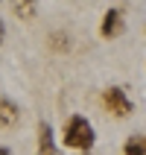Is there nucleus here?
Listing matches in <instances>:
<instances>
[{
	"label": "nucleus",
	"mask_w": 146,
	"mask_h": 155,
	"mask_svg": "<svg viewBox=\"0 0 146 155\" xmlns=\"http://www.w3.org/2000/svg\"><path fill=\"white\" fill-rule=\"evenodd\" d=\"M123 26H126V21H123V12L120 9H108L102 18V26H99V32L105 35V38H114V35L123 32Z\"/></svg>",
	"instance_id": "obj_4"
},
{
	"label": "nucleus",
	"mask_w": 146,
	"mask_h": 155,
	"mask_svg": "<svg viewBox=\"0 0 146 155\" xmlns=\"http://www.w3.org/2000/svg\"><path fill=\"white\" fill-rule=\"evenodd\" d=\"M0 155H12V149H9V147H0Z\"/></svg>",
	"instance_id": "obj_10"
},
{
	"label": "nucleus",
	"mask_w": 146,
	"mask_h": 155,
	"mask_svg": "<svg viewBox=\"0 0 146 155\" xmlns=\"http://www.w3.org/2000/svg\"><path fill=\"white\" fill-rule=\"evenodd\" d=\"M94 140H96V135H94V126L88 123V117L73 114L67 120V126H64V147L79 149V152H91Z\"/></svg>",
	"instance_id": "obj_1"
},
{
	"label": "nucleus",
	"mask_w": 146,
	"mask_h": 155,
	"mask_svg": "<svg viewBox=\"0 0 146 155\" xmlns=\"http://www.w3.org/2000/svg\"><path fill=\"white\" fill-rule=\"evenodd\" d=\"M126 155H146V140H143V135H131L129 140H126Z\"/></svg>",
	"instance_id": "obj_6"
},
{
	"label": "nucleus",
	"mask_w": 146,
	"mask_h": 155,
	"mask_svg": "<svg viewBox=\"0 0 146 155\" xmlns=\"http://www.w3.org/2000/svg\"><path fill=\"white\" fill-rule=\"evenodd\" d=\"M102 103H105V108H108L111 114H117V117H129V114L135 111V103L129 100L126 88H120V85H111V88H105V94H102Z\"/></svg>",
	"instance_id": "obj_2"
},
{
	"label": "nucleus",
	"mask_w": 146,
	"mask_h": 155,
	"mask_svg": "<svg viewBox=\"0 0 146 155\" xmlns=\"http://www.w3.org/2000/svg\"><path fill=\"white\" fill-rule=\"evenodd\" d=\"M18 117H21V108H18L9 97H0V126L9 129V126H15Z\"/></svg>",
	"instance_id": "obj_5"
},
{
	"label": "nucleus",
	"mask_w": 146,
	"mask_h": 155,
	"mask_svg": "<svg viewBox=\"0 0 146 155\" xmlns=\"http://www.w3.org/2000/svg\"><path fill=\"white\" fill-rule=\"evenodd\" d=\"M3 38H6V24H3V18H0V44H3Z\"/></svg>",
	"instance_id": "obj_9"
},
{
	"label": "nucleus",
	"mask_w": 146,
	"mask_h": 155,
	"mask_svg": "<svg viewBox=\"0 0 146 155\" xmlns=\"http://www.w3.org/2000/svg\"><path fill=\"white\" fill-rule=\"evenodd\" d=\"M35 155H59L56 138H53V126L47 120L38 123V152H35Z\"/></svg>",
	"instance_id": "obj_3"
},
{
	"label": "nucleus",
	"mask_w": 146,
	"mask_h": 155,
	"mask_svg": "<svg viewBox=\"0 0 146 155\" xmlns=\"http://www.w3.org/2000/svg\"><path fill=\"white\" fill-rule=\"evenodd\" d=\"M35 3H15V6H12V12H15V15H21L24 18V21H29V18H35Z\"/></svg>",
	"instance_id": "obj_7"
},
{
	"label": "nucleus",
	"mask_w": 146,
	"mask_h": 155,
	"mask_svg": "<svg viewBox=\"0 0 146 155\" xmlns=\"http://www.w3.org/2000/svg\"><path fill=\"white\" fill-rule=\"evenodd\" d=\"M50 47H53V50H67V47H70V38L64 32H53L50 35Z\"/></svg>",
	"instance_id": "obj_8"
}]
</instances>
